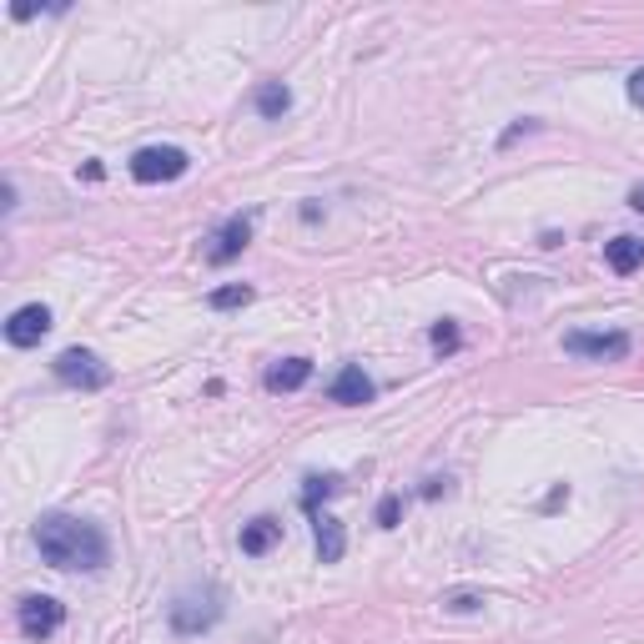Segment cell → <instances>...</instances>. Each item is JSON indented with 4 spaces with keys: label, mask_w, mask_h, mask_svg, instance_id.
Segmentation results:
<instances>
[{
    "label": "cell",
    "mask_w": 644,
    "mask_h": 644,
    "mask_svg": "<svg viewBox=\"0 0 644 644\" xmlns=\"http://www.w3.org/2000/svg\"><path fill=\"white\" fill-rule=\"evenodd\" d=\"M438 494H448V478H428L423 484V499H438Z\"/></svg>",
    "instance_id": "obj_21"
},
{
    "label": "cell",
    "mask_w": 644,
    "mask_h": 644,
    "mask_svg": "<svg viewBox=\"0 0 644 644\" xmlns=\"http://www.w3.org/2000/svg\"><path fill=\"white\" fill-rule=\"evenodd\" d=\"M207 303L217 307V313H232V307H247V303H252V288H247V282H232V288H217V292H211Z\"/></svg>",
    "instance_id": "obj_16"
},
{
    "label": "cell",
    "mask_w": 644,
    "mask_h": 644,
    "mask_svg": "<svg viewBox=\"0 0 644 644\" xmlns=\"http://www.w3.org/2000/svg\"><path fill=\"white\" fill-rule=\"evenodd\" d=\"M443 605L453 609V615H469V609H478V605H484V599H478V594H448Z\"/></svg>",
    "instance_id": "obj_19"
},
{
    "label": "cell",
    "mask_w": 644,
    "mask_h": 644,
    "mask_svg": "<svg viewBox=\"0 0 644 644\" xmlns=\"http://www.w3.org/2000/svg\"><path fill=\"white\" fill-rule=\"evenodd\" d=\"M307 378H313V363H307V357H282V363L267 368L263 382H267V393H297Z\"/></svg>",
    "instance_id": "obj_11"
},
{
    "label": "cell",
    "mask_w": 644,
    "mask_h": 644,
    "mask_svg": "<svg viewBox=\"0 0 644 644\" xmlns=\"http://www.w3.org/2000/svg\"><path fill=\"white\" fill-rule=\"evenodd\" d=\"M277 539H282V524H277L272 513H257L252 524H242V554L247 559H263L267 549H277Z\"/></svg>",
    "instance_id": "obj_10"
},
{
    "label": "cell",
    "mask_w": 644,
    "mask_h": 644,
    "mask_svg": "<svg viewBox=\"0 0 644 644\" xmlns=\"http://www.w3.org/2000/svg\"><path fill=\"white\" fill-rule=\"evenodd\" d=\"M398 513H403V499H398V494H388V499L378 503V528H398Z\"/></svg>",
    "instance_id": "obj_18"
},
{
    "label": "cell",
    "mask_w": 644,
    "mask_h": 644,
    "mask_svg": "<svg viewBox=\"0 0 644 644\" xmlns=\"http://www.w3.org/2000/svg\"><path fill=\"white\" fill-rule=\"evenodd\" d=\"M252 242V217H232V222L211 238V247H207V263L211 267H227V263H238L242 257V247Z\"/></svg>",
    "instance_id": "obj_8"
},
{
    "label": "cell",
    "mask_w": 644,
    "mask_h": 644,
    "mask_svg": "<svg viewBox=\"0 0 644 644\" xmlns=\"http://www.w3.org/2000/svg\"><path fill=\"white\" fill-rule=\"evenodd\" d=\"M51 373L66 382V388H81V393H101L106 382H111V368H106L92 348H66V353H56Z\"/></svg>",
    "instance_id": "obj_3"
},
{
    "label": "cell",
    "mask_w": 644,
    "mask_h": 644,
    "mask_svg": "<svg viewBox=\"0 0 644 644\" xmlns=\"http://www.w3.org/2000/svg\"><path fill=\"white\" fill-rule=\"evenodd\" d=\"M313 528H317V559L323 564H338L342 554H348V534L332 513H313Z\"/></svg>",
    "instance_id": "obj_12"
},
{
    "label": "cell",
    "mask_w": 644,
    "mask_h": 644,
    "mask_svg": "<svg viewBox=\"0 0 644 644\" xmlns=\"http://www.w3.org/2000/svg\"><path fill=\"white\" fill-rule=\"evenodd\" d=\"M227 615V594L217 590V584H202V590H182L177 599H171V609H167V619H171V630L177 634H207L217 619Z\"/></svg>",
    "instance_id": "obj_2"
},
{
    "label": "cell",
    "mask_w": 644,
    "mask_h": 644,
    "mask_svg": "<svg viewBox=\"0 0 644 644\" xmlns=\"http://www.w3.org/2000/svg\"><path fill=\"white\" fill-rule=\"evenodd\" d=\"M630 207H634V211H644V186H634V192H630Z\"/></svg>",
    "instance_id": "obj_23"
},
{
    "label": "cell",
    "mask_w": 644,
    "mask_h": 644,
    "mask_svg": "<svg viewBox=\"0 0 644 644\" xmlns=\"http://www.w3.org/2000/svg\"><path fill=\"white\" fill-rule=\"evenodd\" d=\"M564 353L590 363H619L630 357V332H564Z\"/></svg>",
    "instance_id": "obj_6"
},
{
    "label": "cell",
    "mask_w": 644,
    "mask_h": 644,
    "mask_svg": "<svg viewBox=\"0 0 644 644\" xmlns=\"http://www.w3.org/2000/svg\"><path fill=\"white\" fill-rule=\"evenodd\" d=\"M428 342H434L438 353H453V348H459V328H453V323H434V332H428Z\"/></svg>",
    "instance_id": "obj_17"
},
{
    "label": "cell",
    "mask_w": 644,
    "mask_h": 644,
    "mask_svg": "<svg viewBox=\"0 0 644 644\" xmlns=\"http://www.w3.org/2000/svg\"><path fill=\"white\" fill-rule=\"evenodd\" d=\"M186 167H192V157H186L182 146H142L132 157V177L142 186L177 182V177H186Z\"/></svg>",
    "instance_id": "obj_4"
},
{
    "label": "cell",
    "mask_w": 644,
    "mask_h": 644,
    "mask_svg": "<svg viewBox=\"0 0 644 644\" xmlns=\"http://www.w3.org/2000/svg\"><path fill=\"white\" fill-rule=\"evenodd\" d=\"M605 257H609V267H615L619 277L640 272V267H644V238H615V242H605Z\"/></svg>",
    "instance_id": "obj_13"
},
{
    "label": "cell",
    "mask_w": 644,
    "mask_h": 644,
    "mask_svg": "<svg viewBox=\"0 0 644 644\" xmlns=\"http://www.w3.org/2000/svg\"><path fill=\"white\" fill-rule=\"evenodd\" d=\"M288 106H292V92L282 86V81H263V86H257V117L277 121Z\"/></svg>",
    "instance_id": "obj_14"
},
{
    "label": "cell",
    "mask_w": 644,
    "mask_h": 644,
    "mask_svg": "<svg viewBox=\"0 0 644 644\" xmlns=\"http://www.w3.org/2000/svg\"><path fill=\"white\" fill-rule=\"evenodd\" d=\"M624 92H630V106H640V111H644V66L624 81Z\"/></svg>",
    "instance_id": "obj_20"
},
{
    "label": "cell",
    "mask_w": 644,
    "mask_h": 644,
    "mask_svg": "<svg viewBox=\"0 0 644 644\" xmlns=\"http://www.w3.org/2000/svg\"><path fill=\"white\" fill-rule=\"evenodd\" d=\"M328 398H332V403H342V408H363V403H373V378L357 368V363H348V368L332 378Z\"/></svg>",
    "instance_id": "obj_9"
},
{
    "label": "cell",
    "mask_w": 644,
    "mask_h": 644,
    "mask_svg": "<svg viewBox=\"0 0 644 644\" xmlns=\"http://www.w3.org/2000/svg\"><path fill=\"white\" fill-rule=\"evenodd\" d=\"M46 332H51V307L46 303H26L5 317V342L11 348H36Z\"/></svg>",
    "instance_id": "obj_7"
},
{
    "label": "cell",
    "mask_w": 644,
    "mask_h": 644,
    "mask_svg": "<svg viewBox=\"0 0 644 644\" xmlns=\"http://www.w3.org/2000/svg\"><path fill=\"white\" fill-rule=\"evenodd\" d=\"M524 132H534V121H519V126H509V132H503V146H509V142H519Z\"/></svg>",
    "instance_id": "obj_22"
},
{
    "label": "cell",
    "mask_w": 644,
    "mask_h": 644,
    "mask_svg": "<svg viewBox=\"0 0 644 644\" xmlns=\"http://www.w3.org/2000/svg\"><path fill=\"white\" fill-rule=\"evenodd\" d=\"M15 624L26 640H51L61 624H66V605L51 599V594H26L21 605H15Z\"/></svg>",
    "instance_id": "obj_5"
},
{
    "label": "cell",
    "mask_w": 644,
    "mask_h": 644,
    "mask_svg": "<svg viewBox=\"0 0 644 644\" xmlns=\"http://www.w3.org/2000/svg\"><path fill=\"white\" fill-rule=\"evenodd\" d=\"M36 549L40 559L61 574H96L111 559V544L92 519H76V513H40L36 519Z\"/></svg>",
    "instance_id": "obj_1"
},
{
    "label": "cell",
    "mask_w": 644,
    "mask_h": 644,
    "mask_svg": "<svg viewBox=\"0 0 644 644\" xmlns=\"http://www.w3.org/2000/svg\"><path fill=\"white\" fill-rule=\"evenodd\" d=\"M338 488H342V478H338V474H313V478H307V488H303V509H307V513H317V503L332 499Z\"/></svg>",
    "instance_id": "obj_15"
}]
</instances>
